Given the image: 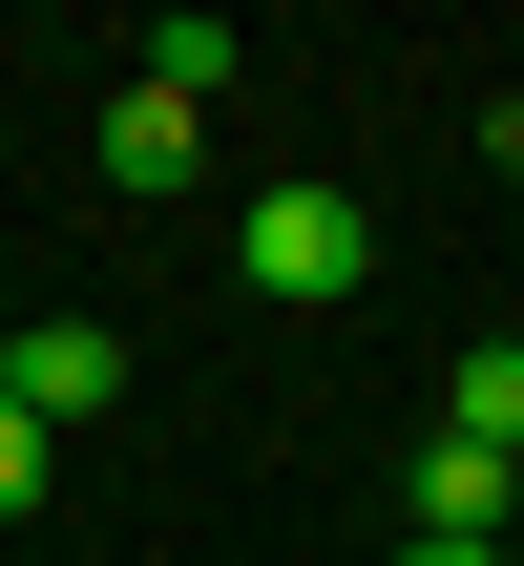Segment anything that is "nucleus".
<instances>
[{"label":"nucleus","instance_id":"f03ea898","mask_svg":"<svg viewBox=\"0 0 524 566\" xmlns=\"http://www.w3.org/2000/svg\"><path fill=\"white\" fill-rule=\"evenodd\" d=\"M0 399H21L42 441H84V420L126 399V336H105V315H21V336H0Z\"/></svg>","mask_w":524,"mask_h":566},{"label":"nucleus","instance_id":"0eeeda50","mask_svg":"<svg viewBox=\"0 0 524 566\" xmlns=\"http://www.w3.org/2000/svg\"><path fill=\"white\" fill-rule=\"evenodd\" d=\"M399 566H524V546H399Z\"/></svg>","mask_w":524,"mask_h":566},{"label":"nucleus","instance_id":"423d86ee","mask_svg":"<svg viewBox=\"0 0 524 566\" xmlns=\"http://www.w3.org/2000/svg\"><path fill=\"white\" fill-rule=\"evenodd\" d=\"M42 483H63V441H42V420L0 399V525H42Z\"/></svg>","mask_w":524,"mask_h":566},{"label":"nucleus","instance_id":"7ed1b4c3","mask_svg":"<svg viewBox=\"0 0 524 566\" xmlns=\"http://www.w3.org/2000/svg\"><path fill=\"white\" fill-rule=\"evenodd\" d=\"M189 168H210V105H189V84H126V105H105V189H126V210H168Z\"/></svg>","mask_w":524,"mask_h":566},{"label":"nucleus","instance_id":"20e7f679","mask_svg":"<svg viewBox=\"0 0 524 566\" xmlns=\"http://www.w3.org/2000/svg\"><path fill=\"white\" fill-rule=\"evenodd\" d=\"M399 483H420V546H504V462H483V441H441V420H420V462H399Z\"/></svg>","mask_w":524,"mask_h":566},{"label":"nucleus","instance_id":"39448f33","mask_svg":"<svg viewBox=\"0 0 524 566\" xmlns=\"http://www.w3.org/2000/svg\"><path fill=\"white\" fill-rule=\"evenodd\" d=\"M441 441H483V462H504V441H524V336H483V357L441 378Z\"/></svg>","mask_w":524,"mask_h":566},{"label":"nucleus","instance_id":"f257e3e1","mask_svg":"<svg viewBox=\"0 0 524 566\" xmlns=\"http://www.w3.org/2000/svg\"><path fill=\"white\" fill-rule=\"evenodd\" d=\"M231 273H252L273 315H336V294L378 273V231H357V189H315V168H294V189H252V210H231Z\"/></svg>","mask_w":524,"mask_h":566},{"label":"nucleus","instance_id":"6e6552de","mask_svg":"<svg viewBox=\"0 0 524 566\" xmlns=\"http://www.w3.org/2000/svg\"><path fill=\"white\" fill-rule=\"evenodd\" d=\"M504 546H524V441H504Z\"/></svg>","mask_w":524,"mask_h":566}]
</instances>
